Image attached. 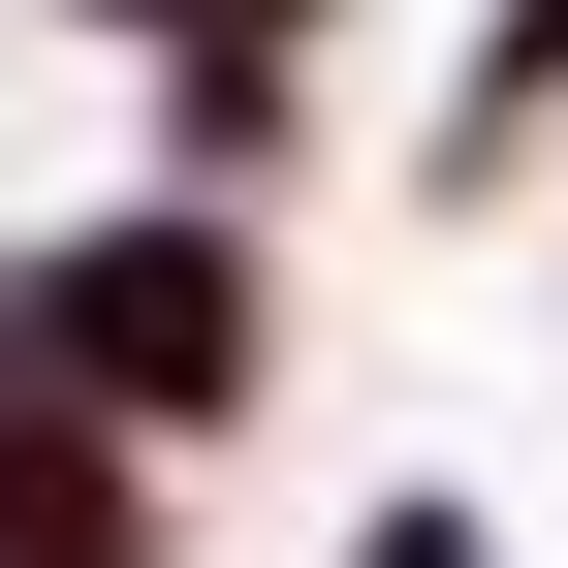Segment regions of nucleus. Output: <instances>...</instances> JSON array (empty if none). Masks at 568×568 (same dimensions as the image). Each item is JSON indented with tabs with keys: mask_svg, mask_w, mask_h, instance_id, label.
Returning <instances> with one entry per match:
<instances>
[{
	"mask_svg": "<svg viewBox=\"0 0 568 568\" xmlns=\"http://www.w3.org/2000/svg\"><path fill=\"white\" fill-rule=\"evenodd\" d=\"M537 126H568V0H474V63H443V222H506Z\"/></svg>",
	"mask_w": 568,
	"mask_h": 568,
	"instance_id": "3",
	"label": "nucleus"
},
{
	"mask_svg": "<svg viewBox=\"0 0 568 568\" xmlns=\"http://www.w3.org/2000/svg\"><path fill=\"white\" fill-rule=\"evenodd\" d=\"M0 379L32 410H95V443H253L284 410V253H253V190H95V222H32L0 253Z\"/></svg>",
	"mask_w": 568,
	"mask_h": 568,
	"instance_id": "1",
	"label": "nucleus"
},
{
	"mask_svg": "<svg viewBox=\"0 0 568 568\" xmlns=\"http://www.w3.org/2000/svg\"><path fill=\"white\" fill-rule=\"evenodd\" d=\"M0 568H190V474H159V443H95V410H32V379H0Z\"/></svg>",
	"mask_w": 568,
	"mask_h": 568,
	"instance_id": "2",
	"label": "nucleus"
},
{
	"mask_svg": "<svg viewBox=\"0 0 568 568\" xmlns=\"http://www.w3.org/2000/svg\"><path fill=\"white\" fill-rule=\"evenodd\" d=\"M347 568H506V537H474V474H410V506H347Z\"/></svg>",
	"mask_w": 568,
	"mask_h": 568,
	"instance_id": "4",
	"label": "nucleus"
}]
</instances>
